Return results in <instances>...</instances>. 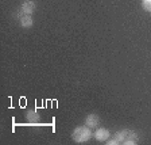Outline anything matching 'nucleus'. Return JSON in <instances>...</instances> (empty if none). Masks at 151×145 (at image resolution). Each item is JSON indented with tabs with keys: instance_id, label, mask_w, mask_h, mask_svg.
I'll return each instance as SVG.
<instances>
[{
	"instance_id": "obj_1",
	"label": "nucleus",
	"mask_w": 151,
	"mask_h": 145,
	"mask_svg": "<svg viewBox=\"0 0 151 145\" xmlns=\"http://www.w3.org/2000/svg\"><path fill=\"white\" fill-rule=\"evenodd\" d=\"M115 138L119 141V144H126V145L138 144V136L128 129H124V130L117 132L116 134H115Z\"/></svg>"
},
{
	"instance_id": "obj_2",
	"label": "nucleus",
	"mask_w": 151,
	"mask_h": 145,
	"mask_svg": "<svg viewBox=\"0 0 151 145\" xmlns=\"http://www.w3.org/2000/svg\"><path fill=\"white\" fill-rule=\"evenodd\" d=\"M93 136L91 132V128H88L86 125L85 126H78L76 128L72 133V138L76 142H86L91 140V137Z\"/></svg>"
},
{
	"instance_id": "obj_3",
	"label": "nucleus",
	"mask_w": 151,
	"mask_h": 145,
	"mask_svg": "<svg viewBox=\"0 0 151 145\" xmlns=\"http://www.w3.org/2000/svg\"><path fill=\"white\" fill-rule=\"evenodd\" d=\"M99 122H100V118H99V115H96V114H89V115H86V118H85V125L88 128H91V129H97Z\"/></svg>"
},
{
	"instance_id": "obj_9",
	"label": "nucleus",
	"mask_w": 151,
	"mask_h": 145,
	"mask_svg": "<svg viewBox=\"0 0 151 145\" xmlns=\"http://www.w3.org/2000/svg\"><path fill=\"white\" fill-rule=\"evenodd\" d=\"M108 145H119V141H117L116 138H113V140H111V141H105Z\"/></svg>"
},
{
	"instance_id": "obj_4",
	"label": "nucleus",
	"mask_w": 151,
	"mask_h": 145,
	"mask_svg": "<svg viewBox=\"0 0 151 145\" xmlns=\"http://www.w3.org/2000/svg\"><path fill=\"white\" fill-rule=\"evenodd\" d=\"M94 138L97 141H107L109 138V130H107L105 128H99L96 132H94Z\"/></svg>"
},
{
	"instance_id": "obj_8",
	"label": "nucleus",
	"mask_w": 151,
	"mask_h": 145,
	"mask_svg": "<svg viewBox=\"0 0 151 145\" xmlns=\"http://www.w3.org/2000/svg\"><path fill=\"white\" fill-rule=\"evenodd\" d=\"M142 6H143V8H145L146 11L151 12V0H143V1H142Z\"/></svg>"
},
{
	"instance_id": "obj_5",
	"label": "nucleus",
	"mask_w": 151,
	"mask_h": 145,
	"mask_svg": "<svg viewBox=\"0 0 151 145\" xmlns=\"http://www.w3.org/2000/svg\"><path fill=\"white\" fill-rule=\"evenodd\" d=\"M22 11L26 14V15H31V14H34L35 8H37V6H35L34 1H24V3L22 4Z\"/></svg>"
},
{
	"instance_id": "obj_7",
	"label": "nucleus",
	"mask_w": 151,
	"mask_h": 145,
	"mask_svg": "<svg viewBox=\"0 0 151 145\" xmlns=\"http://www.w3.org/2000/svg\"><path fill=\"white\" fill-rule=\"evenodd\" d=\"M27 119L30 121V122H37V121L39 119V115H38V113H35V111H28Z\"/></svg>"
},
{
	"instance_id": "obj_6",
	"label": "nucleus",
	"mask_w": 151,
	"mask_h": 145,
	"mask_svg": "<svg viewBox=\"0 0 151 145\" xmlns=\"http://www.w3.org/2000/svg\"><path fill=\"white\" fill-rule=\"evenodd\" d=\"M32 25H34V20H32L31 15H24L20 19V26H22L23 28H30Z\"/></svg>"
}]
</instances>
